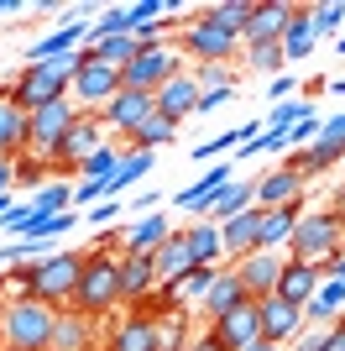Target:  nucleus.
<instances>
[{
	"label": "nucleus",
	"mask_w": 345,
	"mask_h": 351,
	"mask_svg": "<svg viewBox=\"0 0 345 351\" xmlns=\"http://www.w3.org/2000/svg\"><path fill=\"white\" fill-rule=\"evenodd\" d=\"M53 351H94V320L79 315V309H58Z\"/></svg>",
	"instance_id": "28"
},
{
	"label": "nucleus",
	"mask_w": 345,
	"mask_h": 351,
	"mask_svg": "<svg viewBox=\"0 0 345 351\" xmlns=\"http://www.w3.org/2000/svg\"><path fill=\"white\" fill-rule=\"evenodd\" d=\"M303 210H309V194H303V199H288V205H277V210H261L257 247L261 252H288V241H293V231H298Z\"/></svg>",
	"instance_id": "17"
},
{
	"label": "nucleus",
	"mask_w": 345,
	"mask_h": 351,
	"mask_svg": "<svg viewBox=\"0 0 345 351\" xmlns=\"http://www.w3.org/2000/svg\"><path fill=\"white\" fill-rule=\"evenodd\" d=\"M230 95H235V89H204V95H199V110H194V116H215L220 105H230Z\"/></svg>",
	"instance_id": "50"
},
{
	"label": "nucleus",
	"mask_w": 345,
	"mask_h": 351,
	"mask_svg": "<svg viewBox=\"0 0 345 351\" xmlns=\"http://www.w3.org/2000/svg\"><path fill=\"white\" fill-rule=\"evenodd\" d=\"M283 263H288V252H246L241 263H230L235 267V278H241L246 299H272L277 293V278H283Z\"/></svg>",
	"instance_id": "13"
},
{
	"label": "nucleus",
	"mask_w": 345,
	"mask_h": 351,
	"mask_svg": "<svg viewBox=\"0 0 345 351\" xmlns=\"http://www.w3.org/2000/svg\"><path fill=\"white\" fill-rule=\"evenodd\" d=\"M152 100H157V116L183 121V116H194V110H199V84H194V73H172V79L152 95Z\"/></svg>",
	"instance_id": "21"
},
{
	"label": "nucleus",
	"mask_w": 345,
	"mask_h": 351,
	"mask_svg": "<svg viewBox=\"0 0 345 351\" xmlns=\"http://www.w3.org/2000/svg\"><path fill=\"white\" fill-rule=\"evenodd\" d=\"M152 162H157V152H126V158H120V168L105 178V199H120V194H126L136 178L152 173Z\"/></svg>",
	"instance_id": "33"
},
{
	"label": "nucleus",
	"mask_w": 345,
	"mask_h": 351,
	"mask_svg": "<svg viewBox=\"0 0 345 351\" xmlns=\"http://www.w3.org/2000/svg\"><path fill=\"white\" fill-rule=\"evenodd\" d=\"M235 304H246V289H241V278H235V267H220L215 273V283H209V293L199 299V315H204V325L209 320H220V315H230Z\"/></svg>",
	"instance_id": "20"
},
{
	"label": "nucleus",
	"mask_w": 345,
	"mask_h": 351,
	"mask_svg": "<svg viewBox=\"0 0 345 351\" xmlns=\"http://www.w3.org/2000/svg\"><path fill=\"white\" fill-rule=\"evenodd\" d=\"M89 53H94L100 63H110V69H126L142 47H136V37H105V43H89Z\"/></svg>",
	"instance_id": "41"
},
{
	"label": "nucleus",
	"mask_w": 345,
	"mask_h": 351,
	"mask_svg": "<svg viewBox=\"0 0 345 351\" xmlns=\"http://www.w3.org/2000/svg\"><path fill=\"white\" fill-rule=\"evenodd\" d=\"M251 11H257V0H215V5H199L204 21H215V27L230 32V37H241V32H246Z\"/></svg>",
	"instance_id": "32"
},
{
	"label": "nucleus",
	"mask_w": 345,
	"mask_h": 351,
	"mask_svg": "<svg viewBox=\"0 0 345 351\" xmlns=\"http://www.w3.org/2000/svg\"><path fill=\"white\" fill-rule=\"evenodd\" d=\"M105 142H110V136H105L100 116H79V126L63 136V147H58V158L47 162V168H53V173H79V168H84Z\"/></svg>",
	"instance_id": "11"
},
{
	"label": "nucleus",
	"mask_w": 345,
	"mask_h": 351,
	"mask_svg": "<svg viewBox=\"0 0 345 351\" xmlns=\"http://www.w3.org/2000/svg\"><path fill=\"white\" fill-rule=\"evenodd\" d=\"M293 84H298V79H293V73H277V79H267V100H293Z\"/></svg>",
	"instance_id": "51"
},
{
	"label": "nucleus",
	"mask_w": 345,
	"mask_h": 351,
	"mask_svg": "<svg viewBox=\"0 0 345 351\" xmlns=\"http://www.w3.org/2000/svg\"><path fill=\"white\" fill-rule=\"evenodd\" d=\"M168 236H172V220L162 215V210H152V215H142V220H131V226H126V247H120V252L152 257V252H157Z\"/></svg>",
	"instance_id": "24"
},
{
	"label": "nucleus",
	"mask_w": 345,
	"mask_h": 351,
	"mask_svg": "<svg viewBox=\"0 0 345 351\" xmlns=\"http://www.w3.org/2000/svg\"><path fill=\"white\" fill-rule=\"evenodd\" d=\"M152 110H157V100H152V95H142V89H120V95L100 110V126H105V136L131 142V136H136V126H142Z\"/></svg>",
	"instance_id": "12"
},
{
	"label": "nucleus",
	"mask_w": 345,
	"mask_h": 351,
	"mask_svg": "<svg viewBox=\"0 0 345 351\" xmlns=\"http://www.w3.org/2000/svg\"><path fill=\"white\" fill-rule=\"evenodd\" d=\"M27 152V110H16L5 95H0V158H21Z\"/></svg>",
	"instance_id": "31"
},
{
	"label": "nucleus",
	"mask_w": 345,
	"mask_h": 351,
	"mask_svg": "<svg viewBox=\"0 0 345 351\" xmlns=\"http://www.w3.org/2000/svg\"><path fill=\"white\" fill-rule=\"evenodd\" d=\"M241 58L251 63V73H267V79L288 73V58H283V47H246Z\"/></svg>",
	"instance_id": "43"
},
{
	"label": "nucleus",
	"mask_w": 345,
	"mask_h": 351,
	"mask_svg": "<svg viewBox=\"0 0 345 351\" xmlns=\"http://www.w3.org/2000/svg\"><path fill=\"white\" fill-rule=\"evenodd\" d=\"M324 346H330V325H303V336H298L293 351H324Z\"/></svg>",
	"instance_id": "48"
},
{
	"label": "nucleus",
	"mask_w": 345,
	"mask_h": 351,
	"mask_svg": "<svg viewBox=\"0 0 345 351\" xmlns=\"http://www.w3.org/2000/svg\"><path fill=\"white\" fill-rule=\"evenodd\" d=\"M110 351H162V330L152 315H131V320L115 325L110 336Z\"/></svg>",
	"instance_id": "25"
},
{
	"label": "nucleus",
	"mask_w": 345,
	"mask_h": 351,
	"mask_svg": "<svg viewBox=\"0 0 345 351\" xmlns=\"http://www.w3.org/2000/svg\"><path fill=\"white\" fill-rule=\"evenodd\" d=\"M178 351H215L209 341H194V346H178Z\"/></svg>",
	"instance_id": "60"
},
{
	"label": "nucleus",
	"mask_w": 345,
	"mask_h": 351,
	"mask_svg": "<svg viewBox=\"0 0 345 351\" xmlns=\"http://www.w3.org/2000/svg\"><path fill=\"white\" fill-rule=\"evenodd\" d=\"M21 11H31V5H21V0H0V21H5V16H21ZM5 27H11V21H5Z\"/></svg>",
	"instance_id": "57"
},
{
	"label": "nucleus",
	"mask_w": 345,
	"mask_h": 351,
	"mask_svg": "<svg viewBox=\"0 0 345 351\" xmlns=\"http://www.w3.org/2000/svg\"><path fill=\"white\" fill-rule=\"evenodd\" d=\"M324 351H345V320L330 325V346H324Z\"/></svg>",
	"instance_id": "56"
},
{
	"label": "nucleus",
	"mask_w": 345,
	"mask_h": 351,
	"mask_svg": "<svg viewBox=\"0 0 345 351\" xmlns=\"http://www.w3.org/2000/svg\"><path fill=\"white\" fill-rule=\"evenodd\" d=\"M11 210H16V199H11V194H0V220L11 215Z\"/></svg>",
	"instance_id": "58"
},
{
	"label": "nucleus",
	"mask_w": 345,
	"mask_h": 351,
	"mask_svg": "<svg viewBox=\"0 0 345 351\" xmlns=\"http://www.w3.org/2000/svg\"><path fill=\"white\" fill-rule=\"evenodd\" d=\"M172 47L188 58V69H194V63H235V58H241V37L220 32L215 21H204L199 11H194V21H188V27H178Z\"/></svg>",
	"instance_id": "6"
},
{
	"label": "nucleus",
	"mask_w": 345,
	"mask_h": 351,
	"mask_svg": "<svg viewBox=\"0 0 345 351\" xmlns=\"http://www.w3.org/2000/svg\"><path fill=\"white\" fill-rule=\"evenodd\" d=\"M309 27H314V37H340V32H345V0L309 5Z\"/></svg>",
	"instance_id": "40"
},
{
	"label": "nucleus",
	"mask_w": 345,
	"mask_h": 351,
	"mask_svg": "<svg viewBox=\"0 0 345 351\" xmlns=\"http://www.w3.org/2000/svg\"><path fill=\"white\" fill-rule=\"evenodd\" d=\"M172 136H178V121H168V116H152L136 126V136L126 142V152H157V147H172Z\"/></svg>",
	"instance_id": "35"
},
{
	"label": "nucleus",
	"mask_w": 345,
	"mask_h": 351,
	"mask_svg": "<svg viewBox=\"0 0 345 351\" xmlns=\"http://www.w3.org/2000/svg\"><path fill=\"white\" fill-rule=\"evenodd\" d=\"M84 257H89V252H73V247L42 257V263H37V299L53 304V309H68L73 283H79V273H84Z\"/></svg>",
	"instance_id": "9"
},
{
	"label": "nucleus",
	"mask_w": 345,
	"mask_h": 351,
	"mask_svg": "<svg viewBox=\"0 0 345 351\" xmlns=\"http://www.w3.org/2000/svg\"><path fill=\"white\" fill-rule=\"evenodd\" d=\"M152 273H157V283H172V289L183 293L188 273H194V257H188V241H183V231H172L168 241H162V247L152 252Z\"/></svg>",
	"instance_id": "19"
},
{
	"label": "nucleus",
	"mask_w": 345,
	"mask_h": 351,
	"mask_svg": "<svg viewBox=\"0 0 345 351\" xmlns=\"http://www.w3.org/2000/svg\"><path fill=\"white\" fill-rule=\"evenodd\" d=\"M152 210H157V189H142L136 199H131V215H136V220H142V215H152Z\"/></svg>",
	"instance_id": "53"
},
{
	"label": "nucleus",
	"mask_w": 345,
	"mask_h": 351,
	"mask_svg": "<svg viewBox=\"0 0 345 351\" xmlns=\"http://www.w3.org/2000/svg\"><path fill=\"white\" fill-rule=\"evenodd\" d=\"M230 178H235V168H230V162H215V168H209L199 184H188V189L172 194V210H183V215L204 220V215H209V205H215L220 194L230 189Z\"/></svg>",
	"instance_id": "15"
},
{
	"label": "nucleus",
	"mask_w": 345,
	"mask_h": 351,
	"mask_svg": "<svg viewBox=\"0 0 345 351\" xmlns=\"http://www.w3.org/2000/svg\"><path fill=\"white\" fill-rule=\"evenodd\" d=\"M319 283H324V273H319V267L293 263V257H288V263H283V278H277V299H288V304L303 309V304L319 293Z\"/></svg>",
	"instance_id": "23"
},
{
	"label": "nucleus",
	"mask_w": 345,
	"mask_h": 351,
	"mask_svg": "<svg viewBox=\"0 0 345 351\" xmlns=\"http://www.w3.org/2000/svg\"><path fill=\"white\" fill-rule=\"evenodd\" d=\"M204 341H209L215 351H246L251 341H261V315H257V299H246V304H235L230 315L209 320Z\"/></svg>",
	"instance_id": "10"
},
{
	"label": "nucleus",
	"mask_w": 345,
	"mask_h": 351,
	"mask_svg": "<svg viewBox=\"0 0 345 351\" xmlns=\"http://www.w3.org/2000/svg\"><path fill=\"white\" fill-rule=\"evenodd\" d=\"M335 47H340V58H345V32H340V37H335Z\"/></svg>",
	"instance_id": "62"
},
{
	"label": "nucleus",
	"mask_w": 345,
	"mask_h": 351,
	"mask_svg": "<svg viewBox=\"0 0 345 351\" xmlns=\"http://www.w3.org/2000/svg\"><path fill=\"white\" fill-rule=\"evenodd\" d=\"M84 220H89V231H105V226H115V220H120V199H105V205L84 210Z\"/></svg>",
	"instance_id": "47"
},
{
	"label": "nucleus",
	"mask_w": 345,
	"mask_h": 351,
	"mask_svg": "<svg viewBox=\"0 0 345 351\" xmlns=\"http://www.w3.org/2000/svg\"><path fill=\"white\" fill-rule=\"evenodd\" d=\"M309 116H319V105L314 100H277V105H267V116H261V126L267 132H288V126H298V121H309Z\"/></svg>",
	"instance_id": "36"
},
{
	"label": "nucleus",
	"mask_w": 345,
	"mask_h": 351,
	"mask_svg": "<svg viewBox=\"0 0 345 351\" xmlns=\"http://www.w3.org/2000/svg\"><path fill=\"white\" fill-rule=\"evenodd\" d=\"M303 184L309 178L293 168V162H277V168H267V173L257 178V210H277V205H288V199H303Z\"/></svg>",
	"instance_id": "18"
},
{
	"label": "nucleus",
	"mask_w": 345,
	"mask_h": 351,
	"mask_svg": "<svg viewBox=\"0 0 345 351\" xmlns=\"http://www.w3.org/2000/svg\"><path fill=\"white\" fill-rule=\"evenodd\" d=\"M105 37H136L126 5H110V11H100V21H89V43H105Z\"/></svg>",
	"instance_id": "39"
},
{
	"label": "nucleus",
	"mask_w": 345,
	"mask_h": 351,
	"mask_svg": "<svg viewBox=\"0 0 345 351\" xmlns=\"http://www.w3.org/2000/svg\"><path fill=\"white\" fill-rule=\"evenodd\" d=\"M257 231H261V210L251 205L246 215L225 220L220 226V241H225V263H241L246 252H257Z\"/></svg>",
	"instance_id": "26"
},
{
	"label": "nucleus",
	"mask_w": 345,
	"mask_h": 351,
	"mask_svg": "<svg viewBox=\"0 0 345 351\" xmlns=\"http://www.w3.org/2000/svg\"><path fill=\"white\" fill-rule=\"evenodd\" d=\"M246 351H283V346H272V341H251Z\"/></svg>",
	"instance_id": "59"
},
{
	"label": "nucleus",
	"mask_w": 345,
	"mask_h": 351,
	"mask_svg": "<svg viewBox=\"0 0 345 351\" xmlns=\"http://www.w3.org/2000/svg\"><path fill=\"white\" fill-rule=\"evenodd\" d=\"M84 53L89 47H79V53H68V58H47V63H21V73L11 79V89H5V100L16 105V110H37V105H53V100H68V84L73 73L84 69Z\"/></svg>",
	"instance_id": "1"
},
{
	"label": "nucleus",
	"mask_w": 345,
	"mask_h": 351,
	"mask_svg": "<svg viewBox=\"0 0 345 351\" xmlns=\"http://www.w3.org/2000/svg\"><path fill=\"white\" fill-rule=\"evenodd\" d=\"M241 142H246V132H241V126H230V132H220V136H209V142H199V147H194V158L209 162V158H220V152H235Z\"/></svg>",
	"instance_id": "44"
},
{
	"label": "nucleus",
	"mask_w": 345,
	"mask_h": 351,
	"mask_svg": "<svg viewBox=\"0 0 345 351\" xmlns=\"http://www.w3.org/2000/svg\"><path fill=\"white\" fill-rule=\"evenodd\" d=\"M314 43H319V37H314V27H309V5H298L277 47H283V58H288V63H303L309 53H314Z\"/></svg>",
	"instance_id": "34"
},
{
	"label": "nucleus",
	"mask_w": 345,
	"mask_h": 351,
	"mask_svg": "<svg viewBox=\"0 0 345 351\" xmlns=\"http://www.w3.org/2000/svg\"><path fill=\"white\" fill-rule=\"evenodd\" d=\"M126 11H131V27L142 32V27H152V21H162L168 5H162V0H136V5H126Z\"/></svg>",
	"instance_id": "46"
},
{
	"label": "nucleus",
	"mask_w": 345,
	"mask_h": 351,
	"mask_svg": "<svg viewBox=\"0 0 345 351\" xmlns=\"http://www.w3.org/2000/svg\"><path fill=\"white\" fill-rule=\"evenodd\" d=\"M120 95V69H110V63H100L94 53H84V69L73 73L68 84V100L84 110V116H100L105 105Z\"/></svg>",
	"instance_id": "8"
},
{
	"label": "nucleus",
	"mask_w": 345,
	"mask_h": 351,
	"mask_svg": "<svg viewBox=\"0 0 345 351\" xmlns=\"http://www.w3.org/2000/svg\"><path fill=\"white\" fill-rule=\"evenodd\" d=\"M293 11H298L293 0H257V11H251V21L241 32V53L246 47H277L288 21H293Z\"/></svg>",
	"instance_id": "14"
},
{
	"label": "nucleus",
	"mask_w": 345,
	"mask_h": 351,
	"mask_svg": "<svg viewBox=\"0 0 345 351\" xmlns=\"http://www.w3.org/2000/svg\"><path fill=\"white\" fill-rule=\"evenodd\" d=\"M0 315H5V299H0Z\"/></svg>",
	"instance_id": "63"
},
{
	"label": "nucleus",
	"mask_w": 345,
	"mask_h": 351,
	"mask_svg": "<svg viewBox=\"0 0 345 351\" xmlns=\"http://www.w3.org/2000/svg\"><path fill=\"white\" fill-rule=\"evenodd\" d=\"M330 89H335V95H340V100H345V79H335V84H330Z\"/></svg>",
	"instance_id": "61"
},
{
	"label": "nucleus",
	"mask_w": 345,
	"mask_h": 351,
	"mask_svg": "<svg viewBox=\"0 0 345 351\" xmlns=\"http://www.w3.org/2000/svg\"><path fill=\"white\" fill-rule=\"evenodd\" d=\"M194 84H199V95L204 89H235V69L230 63H194Z\"/></svg>",
	"instance_id": "42"
},
{
	"label": "nucleus",
	"mask_w": 345,
	"mask_h": 351,
	"mask_svg": "<svg viewBox=\"0 0 345 351\" xmlns=\"http://www.w3.org/2000/svg\"><path fill=\"white\" fill-rule=\"evenodd\" d=\"M251 205H257V178H251V184H246V178H230V189L220 194L215 205H209V215H204V220H215V226H225V220L246 215Z\"/></svg>",
	"instance_id": "30"
},
{
	"label": "nucleus",
	"mask_w": 345,
	"mask_h": 351,
	"mask_svg": "<svg viewBox=\"0 0 345 351\" xmlns=\"http://www.w3.org/2000/svg\"><path fill=\"white\" fill-rule=\"evenodd\" d=\"M11 184H16V162L0 158V194H11Z\"/></svg>",
	"instance_id": "55"
},
{
	"label": "nucleus",
	"mask_w": 345,
	"mask_h": 351,
	"mask_svg": "<svg viewBox=\"0 0 345 351\" xmlns=\"http://www.w3.org/2000/svg\"><path fill=\"white\" fill-rule=\"evenodd\" d=\"M172 73H188L183 53L172 43H157V47H142L136 58L120 69V89H142V95H157L162 84H168Z\"/></svg>",
	"instance_id": "7"
},
{
	"label": "nucleus",
	"mask_w": 345,
	"mask_h": 351,
	"mask_svg": "<svg viewBox=\"0 0 345 351\" xmlns=\"http://www.w3.org/2000/svg\"><path fill=\"white\" fill-rule=\"evenodd\" d=\"M53 330H58V309L42 299H11L0 315L5 351H53Z\"/></svg>",
	"instance_id": "3"
},
{
	"label": "nucleus",
	"mask_w": 345,
	"mask_h": 351,
	"mask_svg": "<svg viewBox=\"0 0 345 351\" xmlns=\"http://www.w3.org/2000/svg\"><path fill=\"white\" fill-rule=\"evenodd\" d=\"M319 136V116H309V121H298V126H288V147L298 152V147H309Z\"/></svg>",
	"instance_id": "49"
},
{
	"label": "nucleus",
	"mask_w": 345,
	"mask_h": 351,
	"mask_svg": "<svg viewBox=\"0 0 345 351\" xmlns=\"http://www.w3.org/2000/svg\"><path fill=\"white\" fill-rule=\"evenodd\" d=\"M335 252H345V215L340 210H303L298 231H293V241H288V257L293 263H309V267H324L335 257Z\"/></svg>",
	"instance_id": "4"
},
{
	"label": "nucleus",
	"mask_w": 345,
	"mask_h": 351,
	"mask_svg": "<svg viewBox=\"0 0 345 351\" xmlns=\"http://www.w3.org/2000/svg\"><path fill=\"white\" fill-rule=\"evenodd\" d=\"M31 215H63V210H73V184H63V178H53V184H42V189L27 199Z\"/></svg>",
	"instance_id": "37"
},
{
	"label": "nucleus",
	"mask_w": 345,
	"mask_h": 351,
	"mask_svg": "<svg viewBox=\"0 0 345 351\" xmlns=\"http://www.w3.org/2000/svg\"><path fill=\"white\" fill-rule=\"evenodd\" d=\"M157 289V273H152V257H136V252H120V299L142 304Z\"/></svg>",
	"instance_id": "27"
},
{
	"label": "nucleus",
	"mask_w": 345,
	"mask_h": 351,
	"mask_svg": "<svg viewBox=\"0 0 345 351\" xmlns=\"http://www.w3.org/2000/svg\"><path fill=\"white\" fill-rule=\"evenodd\" d=\"M183 241H188L194 267H225V241H220L215 220H194V226H183Z\"/></svg>",
	"instance_id": "22"
},
{
	"label": "nucleus",
	"mask_w": 345,
	"mask_h": 351,
	"mask_svg": "<svg viewBox=\"0 0 345 351\" xmlns=\"http://www.w3.org/2000/svg\"><path fill=\"white\" fill-rule=\"evenodd\" d=\"M257 315H261V341H272V346H288V341H298L303 336V309L298 304H288V299H257Z\"/></svg>",
	"instance_id": "16"
},
{
	"label": "nucleus",
	"mask_w": 345,
	"mask_h": 351,
	"mask_svg": "<svg viewBox=\"0 0 345 351\" xmlns=\"http://www.w3.org/2000/svg\"><path fill=\"white\" fill-rule=\"evenodd\" d=\"M215 273H220V267H194V273H188V283H183V299H188V304H199L204 293H209Z\"/></svg>",
	"instance_id": "45"
},
{
	"label": "nucleus",
	"mask_w": 345,
	"mask_h": 351,
	"mask_svg": "<svg viewBox=\"0 0 345 351\" xmlns=\"http://www.w3.org/2000/svg\"><path fill=\"white\" fill-rule=\"evenodd\" d=\"M16 178H42V158H31V152H21V158H16Z\"/></svg>",
	"instance_id": "52"
},
{
	"label": "nucleus",
	"mask_w": 345,
	"mask_h": 351,
	"mask_svg": "<svg viewBox=\"0 0 345 351\" xmlns=\"http://www.w3.org/2000/svg\"><path fill=\"white\" fill-rule=\"evenodd\" d=\"M115 304H120V252L94 247V252L84 257V273H79V283H73L68 309L89 315V320H100V315H110Z\"/></svg>",
	"instance_id": "2"
},
{
	"label": "nucleus",
	"mask_w": 345,
	"mask_h": 351,
	"mask_svg": "<svg viewBox=\"0 0 345 351\" xmlns=\"http://www.w3.org/2000/svg\"><path fill=\"white\" fill-rule=\"evenodd\" d=\"M79 105L73 100H53V105H37L27 116V152L31 158H42V162H53L58 158V147H63V136L79 126Z\"/></svg>",
	"instance_id": "5"
},
{
	"label": "nucleus",
	"mask_w": 345,
	"mask_h": 351,
	"mask_svg": "<svg viewBox=\"0 0 345 351\" xmlns=\"http://www.w3.org/2000/svg\"><path fill=\"white\" fill-rule=\"evenodd\" d=\"M303 320H309V325H335V320H345V283H335V278L319 283V293L303 304Z\"/></svg>",
	"instance_id": "29"
},
{
	"label": "nucleus",
	"mask_w": 345,
	"mask_h": 351,
	"mask_svg": "<svg viewBox=\"0 0 345 351\" xmlns=\"http://www.w3.org/2000/svg\"><path fill=\"white\" fill-rule=\"evenodd\" d=\"M319 273H324V278H335V283H345V252H335V257L319 267Z\"/></svg>",
	"instance_id": "54"
},
{
	"label": "nucleus",
	"mask_w": 345,
	"mask_h": 351,
	"mask_svg": "<svg viewBox=\"0 0 345 351\" xmlns=\"http://www.w3.org/2000/svg\"><path fill=\"white\" fill-rule=\"evenodd\" d=\"M120 158H126V147H115V142H105L100 152H94V158H89L84 168H79V184H105V178H110L115 168H120Z\"/></svg>",
	"instance_id": "38"
}]
</instances>
